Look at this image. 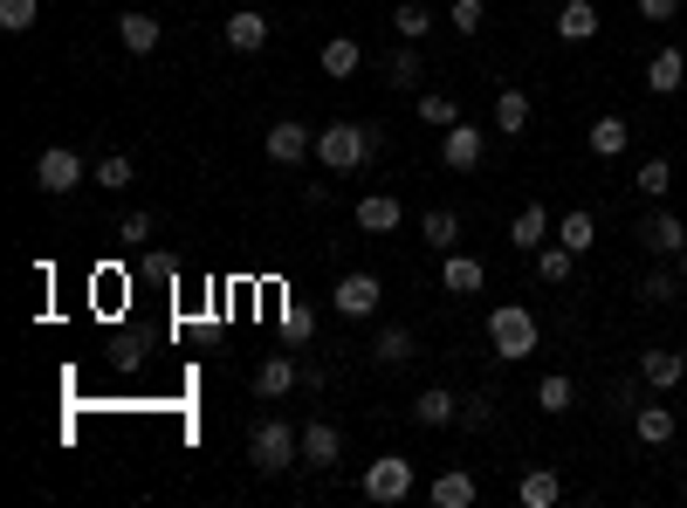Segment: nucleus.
I'll list each match as a JSON object with an SVG mask.
<instances>
[{
    "label": "nucleus",
    "mask_w": 687,
    "mask_h": 508,
    "mask_svg": "<svg viewBox=\"0 0 687 508\" xmlns=\"http://www.w3.org/2000/svg\"><path fill=\"white\" fill-rule=\"evenodd\" d=\"M357 62H365V49H357L351 34H337V42H323V76H337V83H344V76H357Z\"/></svg>",
    "instance_id": "7c9ffc66"
},
{
    "label": "nucleus",
    "mask_w": 687,
    "mask_h": 508,
    "mask_svg": "<svg viewBox=\"0 0 687 508\" xmlns=\"http://www.w3.org/2000/svg\"><path fill=\"white\" fill-rule=\"evenodd\" d=\"M509 241H516V248H522V255H537V248H543V241H557V220H550V213H543V207H522V213H516V220H509Z\"/></svg>",
    "instance_id": "9b49d317"
},
{
    "label": "nucleus",
    "mask_w": 687,
    "mask_h": 508,
    "mask_svg": "<svg viewBox=\"0 0 687 508\" xmlns=\"http://www.w3.org/2000/svg\"><path fill=\"white\" fill-rule=\"evenodd\" d=\"M632 434H639V447H667L680 434V419H674V406H639L632 412Z\"/></svg>",
    "instance_id": "6ab92c4d"
},
{
    "label": "nucleus",
    "mask_w": 687,
    "mask_h": 508,
    "mask_svg": "<svg viewBox=\"0 0 687 508\" xmlns=\"http://www.w3.org/2000/svg\"><path fill=\"white\" fill-rule=\"evenodd\" d=\"M557 241L571 248V255H591V241H598V220H591V207H571L557 220Z\"/></svg>",
    "instance_id": "a878e982"
},
{
    "label": "nucleus",
    "mask_w": 687,
    "mask_h": 508,
    "mask_svg": "<svg viewBox=\"0 0 687 508\" xmlns=\"http://www.w3.org/2000/svg\"><path fill=\"white\" fill-rule=\"evenodd\" d=\"M632 186H639V192H646V200H660V192H667V186H674V166H667V159H646V166H639V179H632Z\"/></svg>",
    "instance_id": "4c0bfd02"
},
{
    "label": "nucleus",
    "mask_w": 687,
    "mask_h": 508,
    "mask_svg": "<svg viewBox=\"0 0 687 508\" xmlns=\"http://www.w3.org/2000/svg\"><path fill=\"white\" fill-rule=\"evenodd\" d=\"M117 233H125L131 248H145V241H151V213H125V227H117Z\"/></svg>",
    "instance_id": "a19ab883"
},
{
    "label": "nucleus",
    "mask_w": 687,
    "mask_h": 508,
    "mask_svg": "<svg viewBox=\"0 0 687 508\" xmlns=\"http://www.w3.org/2000/svg\"><path fill=\"white\" fill-rule=\"evenodd\" d=\"M227 49H241V56L268 49V21H262V8H234V14H227Z\"/></svg>",
    "instance_id": "ddd939ff"
},
{
    "label": "nucleus",
    "mask_w": 687,
    "mask_h": 508,
    "mask_svg": "<svg viewBox=\"0 0 687 508\" xmlns=\"http://www.w3.org/2000/svg\"><path fill=\"white\" fill-rule=\"evenodd\" d=\"M241 8H262V0H241Z\"/></svg>",
    "instance_id": "a18cd8bd"
},
{
    "label": "nucleus",
    "mask_w": 687,
    "mask_h": 508,
    "mask_svg": "<svg viewBox=\"0 0 687 508\" xmlns=\"http://www.w3.org/2000/svg\"><path fill=\"white\" fill-rule=\"evenodd\" d=\"M495 131H502V138L530 131V97H522V90H502V97H495Z\"/></svg>",
    "instance_id": "c85d7f7f"
},
{
    "label": "nucleus",
    "mask_w": 687,
    "mask_h": 508,
    "mask_svg": "<svg viewBox=\"0 0 687 508\" xmlns=\"http://www.w3.org/2000/svg\"><path fill=\"white\" fill-rule=\"evenodd\" d=\"M632 8H639V21H674L680 0H632Z\"/></svg>",
    "instance_id": "79ce46f5"
},
{
    "label": "nucleus",
    "mask_w": 687,
    "mask_h": 508,
    "mask_svg": "<svg viewBox=\"0 0 687 508\" xmlns=\"http://www.w3.org/2000/svg\"><path fill=\"white\" fill-rule=\"evenodd\" d=\"M420 124H433V131H448V124H461V110H454V97H448V90H420Z\"/></svg>",
    "instance_id": "72a5a7b5"
},
{
    "label": "nucleus",
    "mask_w": 687,
    "mask_h": 508,
    "mask_svg": "<svg viewBox=\"0 0 687 508\" xmlns=\"http://www.w3.org/2000/svg\"><path fill=\"white\" fill-rule=\"evenodd\" d=\"M481 282H489V268H481L474 255H454V248H448V268H440V289H448V296H481Z\"/></svg>",
    "instance_id": "2eb2a0df"
},
{
    "label": "nucleus",
    "mask_w": 687,
    "mask_h": 508,
    "mask_svg": "<svg viewBox=\"0 0 687 508\" xmlns=\"http://www.w3.org/2000/svg\"><path fill=\"white\" fill-rule=\"evenodd\" d=\"M158 34H166V21H151L145 8H131V14H117V42H125L131 56H151V49H158Z\"/></svg>",
    "instance_id": "dca6fc26"
},
{
    "label": "nucleus",
    "mask_w": 687,
    "mask_h": 508,
    "mask_svg": "<svg viewBox=\"0 0 687 508\" xmlns=\"http://www.w3.org/2000/svg\"><path fill=\"white\" fill-rule=\"evenodd\" d=\"M481 21H489L481 0H454V8H448V28H454V34H481Z\"/></svg>",
    "instance_id": "ea45409f"
},
{
    "label": "nucleus",
    "mask_w": 687,
    "mask_h": 508,
    "mask_svg": "<svg viewBox=\"0 0 687 508\" xmlns=\"http://www.w3.org/2000/svg\"><path fill=\"white\" fill-rule=\"evenodd\" d=\"M426 501H433V508H474V475H468V467H448V475H433Z\"/></svg>",
    "instance_id": "a211bd4d"
},
{
    "label": "nucleus",
    "mask_w": 687,
    "mask_h": 508,
    "mask_svg": "<svg viewBox=\"0 0 687 508\" xmlns=\"http://www.w3.org/2000/svg\"><path fill=\"white\" fill-rule=\"evenodd\" d=\"M282 330H289V337L303 343V337H310V309H303V302H289V317H282Z\"/></svg>",
    "instance_id": "37998d69"
},
{
    "label": "nucleus",
    "mask_w": 687,
    "mask_h": 508,
    "mask_svg": "<svg viewBox=\"0 0 687 508\" xmlns=\"http://www.w3.org/2000/svg\"><path fill=\"white\" fill-rule=\"evenodd\" d=\"M413 350H420V343H413V330H406V323H392V330H379V343H372V358H379V365H406Z\"/></svg>",
    "instance_id": "2f4dec72"
},
{
    "label": "nucleus",
    "mask_w": 687,
    "mask_h": 508,
    "mask_svg": "<svg viewBox=\"0 0 687 508\" xmlns=\"http://www.w3.org/2000/svg\"><path fill=\"white\" fill-rule=\"evenodd\" d=\"M413 419H420V426H454V419H461V399L448 392V385H426V392L413 399Z\"/></svg>",
    "instance_id": "4be33fe9"
},
{
    "label": "nucleus",
    "mask_w": 687,
    "mask_h": 508,
    "mask_svg": "<svg viewBox=\"0 0 687 508\" xmlns=\"http://www.w3.org/2000/svg\"><path fill=\"white\" fill-rule=\"evenodd\" d=\"M639 241H646V255H674V261H680L687 227H680V213H646V220H639Z\"/></svg>",
    "instance_id": "9d476101"
},
{
    "label": "nucleus",
    "mask_w": 687,
    "mask_h": 508,
    "mask_svg": "<svg viewBox=\"0 0 687 508\" xmlns=\"http://www.w3.org/2000/svg\"><path fill=\"white\" fill-rule=\"evenodd\" d=\"M578 406V385L571 378H563V371H550L543 385H537V412H550V419H563V412H571Z\"/></svg>",
    "instance_id": "cd10ccee"
},
{
    "label": "nucleus",
    "mask_w": 687,
    "mask_h": 508,
    "mask_svg": "<svg viewBox=\"0 0 687 508\" xmlns=\"http://www.w3.org/2000/svg\"><path fill=\"white\" fill-rule=\"evenodd\" d=\"M680 282H687V248H680Z\"/></svg>",
    "instance_id": "c03bdc74"
},
{
    "label": "nucleus",
    "mask_w": 687,
    "mask_h": 508,
    "mask_svg": "<svg viewBox=\"0 0 687 508\" xmlns=\"http://www.w3.org/2000/svg\"><path fill=\"white\" fill-rule=\"evenodd\" d=\"M385 83H392V90H413V97H420V83H426V62H420V42H399V49L385 56Z\"/></svg>",
    "instance_id": "4468645a"
},
{
    "label": "nucleus",
    "mask_w": 687,
    "mask_h": 508,
    "mask_svg": "<svg viewBox=\"0 0 687 508\" xmlns=\"http://www.w3.org/2000/svg\"><path fill=\"white\" fill-rule=\"evenodd\" d=\"M337 454H344V434H337L331 419L303 426V460H310V467H337Z\"/></svg>",
    "instance_id": "aec40b11"
},
{
    "label": "nucleus",
    "mask_w": 687,
    "mask_h": 508,
    "mask_svg": "<svg viewBox=\"0 0 687 508\" xmlns=\"http://www.w3.org/2000/svg\"><path fill=\"white\" fill-rule=\"evenodd\" d=\"M131 172H138V166L125 159V151H110V159H97V186H104V192H125V186H131Z\"/></svg>",
    "instance_id": "e433bc0d"
},
{
    "label": "nucleus",
    "mask_w": 687,
    "mask_h": 508,
    "mask_svg": "<svg viewBox=\"0 0 687 508\" xmlns=\"http://www.w3.org/2000/svg\"><path fill=\"white\" fill-rule=\"evenodd\" d=\"M35 186H42V192H76V186H84V151L49 145L42 159H35Z\"/></svg>",
    "instance_id": "423d86ee"
},
{
    "label": "nucleus",
    "mask_w": 687,
    "mask_h": 508,
    "mask_svg": "<svg viewBox=\"0 0 687 508\" xmlns=\"http://www.w3.org/2000/svg\"><path fill=\"white\" fill-rule=\"evenodd\" d=\"M571 268H578V255L563 248V241H543V248H537V276H543L550 289H557V282H571Z\"/></svg>",
    "instance_id": "c756f323"
},
{
    "label": "nucleus",
    "mask_w": 687,
    "mask_h": 508,
    "mask_svg": "<svg viewBox=\"0 0 687 508\" xmlns=\"http://www.w3.org/2000/svg\"><path fill=\"white\" fill-rule=\"evenodd\" d=\"M687 282H680V268H654V276H639V302H674Z\"/></svg>",
    "instance_id": "f704fd0d"
},
{
    "label": "nucleus",
    "mask_w": 687,
    "mask_h": 508,
    "mask_svg": "<svg viewBox=\"0 0 687 508\" xmlns=\"http://www.w3.org/2000/svg\"><path fill=\"white\" fill-rule=\"evenodd\" d=\"M331 302H337V317H372V309L385 302V289H379V276L357 268V276H344V282L331 289Z\"/></svg>",
    "instance_id": "6e6552de"
},
{
    "label": "nucleus",
    "mask_w": 687,
    "mask_h": 508,
    "mask_svg": "<svg viewBox=\"0 0 687 508\" xmlns=\"http://www.w3.org/2000/svg\"><path fill=\"white\" fill-rule=\"evenodd\" d=\"M420 241H426V248H440V255H448V248L461 241V213H454V207H433V213L420 220Z\"/></svg>",
    "instance_id": "bb28decb"
},
{
    "label": "nucleus",
    "mask_w": 687,
    "mask_h": 508,
    "mask_svg": "<svg viewBox=\"0 0 687 508\" xmlns=\"http://www.w3.org/2000/svg\"><path fill=\"white\" fill-rule=\"evenodd\" d=\"M626 145H632V124H626V117H612V110L591 117V151H598V159H619Z\"/></svg>",
    "instance_id": "5701e85b"
},
{
    "label": "nucleus",
    "mask_w": 687,
    "mask_h": 508,
    "mask_svg": "<svg viewBox=\"0 0 687 508\" xmlns=\"http://www.w3.org/2000/svg\"><path fill=\"white\" fill-rule=\"evenodd\" d=\"M35 21H42V0H0V28L8 34H28Z\"/></svg>",
    "instance_id": "c9c22d12"
},
{
    "label": "nucleus",
    "mask_w": 687,
    "mask_h": 508,
    "mask_svg": "<svg viewBox=\"0 0 687 508\" xmlns=\"http://www.w3.org/2000/svg\"><path fill=\"white\" fill-rule=\"evenodd\" d=\"M687 83V56L680 49H660L654 62H646V90H654V97H674Z\"/></svg>",
    "instance_id": "412c9836"
},
{
    "label": "nucleus",
    "mask_w": 687,
    "mask_h": 508,
    "mask_svg": "<svg viewBox=\"0 0 687 508\" xmlns=\"http://www.w3.org/2000/svg\"><path fill=\"white\" fill-rule=\"evenodd\" d=\"M413 495V460L406 454H379L372 467H365V501H406Z\"/></svg>",
    "instance_id": "39448f33"
},
{
    "label": "nucleus",
    "mask_w": 687,
    "mask_h": 508,
    "mask_svg": "<svg viewBox=\"0 0 687 508\" xmlns=\"http://www.w3.org/2000/svg\"><path fill=\"white\" fill-rule=\"evenodd\" d=\"M392 28H399V42H426V28H433V14L420 8V0H399V8H392Z\"/></svg>",
    "instance_id": "473e14b6"
},
{
    "label": "nucleus",
    "mask_w": 687,
    "mask_h": 508,
    "mask_svg": "<svg viewBox=\"0 0 687 508\" xmlns=\"http://www.w3.org/2000/svg\"><path fill=\"white\" fill-rule=\"evenodd\" d=\"M489 419H495V399H489V392H474V399H461V419H454V426H461V434H481Z\"/></svg>",
    "instance_id": "58836bf2"
},
{
    "label": "nucleus",
    "mask_w": 687,
    "mask_h": 508,
    "mask_svg": "<svg viewBox=\"0 0 687 508\" xmlns=\"http://www.w3.org/2000/svg\"><path fill=\"white\" fill-rule=\"evenodd\" d=\"M296 454H303V434H296L289 419H262L255 434H248V460L262 467V475H289Z\"/></svg>",
    "instance_id": "7ed1b4c3"
},
{
    "label": "nucleus",
    "mask_w": 687,
    "mask_h": 508,
    "mask_svg": "<svg viewBox=\"0 0 687 508\" xmlns=\"http://www.w3.org/2000/svg\"><path fill=\"white\" fill-rule=\"evenodd\" d=\"M262 151H268L275 166H303L310 151H316V131H310V124H296V117H282V124H268Z\"/></svg>",
    "instance_id": "0eeeda50"
},
{
    "label": "nucleus",
    "mask_w": 687,
    "mask_h": 508,
    "mask_svg": "<svg viewBox=\"0 0 687 508\" xmlns=\"http://www.w3.org/2000/svg\"><path fill=\"white\" fill-rule=\"evenodd\" d=\"M379 145H385L379 124H351V117H344V124H323L316 131V159L331 166V172H357L365 159H379Z\"/></svg>",
    "instance_id": "f257e3e1"
},
{
    "label": "nucleus",
    "mask_w": 687,
    "mask_h": 508,
    "mask_svg": "<svg viewBox=\"0 0 687 508\" xmlns=\"http://www.w3.org/2000/svg\"><path fill=\"white\" fill-rule=\"evenodd\" d=\"M481 151H489L481 124H448V138H440V159H448V172H474Z\"/></svg>",
    "instance_id": "1a4fd4ad"
},
{
    "label": "nucleus",
    "mask_w": 687,
    "mask_h": 508,
    "mask_svg": "<svg viewBox=\"0 0 687 508\" xmlns=\"http://www.w3.org/2000/svg\"><path fill=\"white\" fill-rule=\"evenodd\" d=\"M557 34H563V42H591V34H598V8H591V0H563V8H557Z\"/></svg>",
    "instance_id": "b1692460"
},
{
    "label": "nucleus",
    "mask_w": 687,
    "mask_h": 508,
    "mask_svg": "<svg viewBox=\"0 0 687 508\" xmlns=\"http://www.w3.org/2000/svg\"><path fill=\"white\" fill-rule=\"evenodd\" d=\"M489 350H495L502 365L530 358V350H537V309L530 302H495L489 309Z\"/></svg>",
    "instance_id": "f03ea898"
},
{
    "label": "nucleus",
    "mask_w": 687,
    "mask_h": 508,
    "mask_svg": "<svg viewBox=\"0 0 687 508\" xmlns=\"http://www.w3.org/2000/svg\"><path fill=\"white\" fill-rule=\"evenodd\" d=\"M399 220H406L399 192H365V200H357V227H365V233H392Z\"/></svg>",
    "instance_id": "f3484780"
},
{
    "label": "nucleus",
    "mask_w": 687,
    "mask_h": 508,
    "mask_svg": "<svg viewBox=\"0 0 687 508\" xmlns=\"http://www.w3.org/2000/svg\"><path fill=\"white\" fill-rule=\"evenodd\" d=\"M639 378L654 385V392H674V385L687 378V358L680 350H639Z\"/></svg>",
    "instance_id": "f8f14e48"
},
{
    "label": "nucleus",
    "mask_w": 687,
    "mask_h": 508,
    "mask_svg": "<svg viewBox=\"0 0 687 508\" xmlns=\"http://www.w3.org/2000/svg\"><path fill=\"white\" fill-rule=\"evenodd\" d=\"M557 495H563V481L550 475V467H530V475L516 481V501H522V508H557Z\"/></svg>",
    "instance_id": "393cba45"
},
{
    "label": "nucleus",
    "mask_w": 687,
    "mask_h": 508,
    "mask_svg": "<svg viewBox=\"0 0 687 508\" xmlns=\"http://www.w3.org/2000/svg\"><path fill=\"white\" fill-rule=\"evenodd\" d=\"M296 385H323V365H303V358H289V350H275V358H262V371H255V399H289Z\"/></svg>",
    "instance_id": "20e7f679"
}]
</instances>
